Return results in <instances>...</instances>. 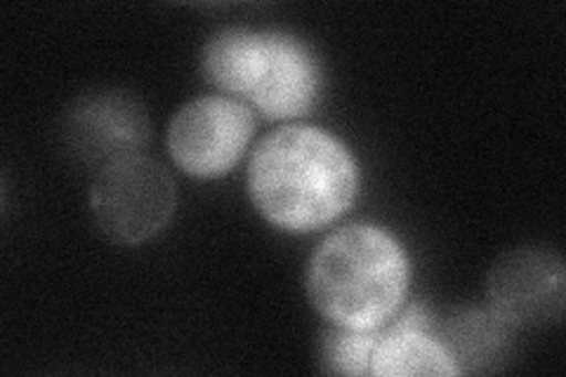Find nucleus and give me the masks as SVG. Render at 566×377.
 Here are the masks:
<instances>
[{
	"mask_svg": "<svg viewBox=\"0 0 566 377\" xmlns=\"http://www.w3.org/2000/svg\"><path fill=\"white\" fill-rule=\"evenodd\" d=\"M359 170L338 137L312 125H283L248 160V193L283 231H314L349 210Z\"/></svg>",
	"mask_w": 566,
	"mask_h": 377,
	"instance_id": "obj_1",
	"label": "nucleus"
},
{
	"mask_svg": "<svg viewBox=\"0 0 566 377\" xmlns=\"http://www.w3.org/2000/svg\"><path fill=\"white\" fill-rule=\"evenodd\" d=\"M411 266L395 237L374 224H347L322 241L307 264L312 307L333 326H387L409 293Z\"/></svg>",
	"mask_w": 566,
	"mask_h": 377,
	"instance_id": "obj_2",
	"label": "nucleus"
},
{
	"mask_svg": "<svg viewBox=\"0 0 566 377\" xmlns=\"http://www.w3.org/2000/svg\"><path fill=\"white\" fill-rule=\"evenodd\" d=\"M177 191L168 170L154 158L128 154L99 166L91 187L97 229L120 245L145 243L175 212Z\"/></svg>",
	"mask_w": 566,
	"mask_h": 377,
	"instance_id": "obj_3",
	"label": "nucleus"
},
{
	"mask_svg": "<svg viewBox=\"0 0 566 377\" xmlns=\"http://www.w3.org/2000/svg\"><path fill=\"white\" fill-rule=\"evenodd\" d=\"M255 130L245 104L212 95L185 104L168 125L166 145L175 166L191 177L212 179L232 170Z\"/></svg>",
	"mask_w": 566,
	"mask_h": 377,
	"instance_id": "obj_4",
	"label": "nucleus"
},
{
	"mask_svg": "<svg viewBox=\"0 0 566 377\" xmlns=\"http://www.w3.org/2000/svg\"><path fill=\"white\" fill-rule=\"evenodd\" d=\"M491 314L510 328L543 326L564 312V264L545 248H520L491 266L486 279Z\"/></svg>",
	"mask_w": 566,
	"mask_h": 377,
	"instance_id": "obj_5",
	"label": "nucleus"
},
{
	"mask_svg": "<svg viewBox=\"0 0 566 377\" xmlns=\"http://www.w3.org/2000/svg\"><path fill=\"white\" fill-rule=\"evenodd\" d=\"M66 135L78 156L104 166L114 158L137 154L147 142L149 123L135 97L106 93L76 102L69 114Z\"/></svg>",
	"mask_w": 566,
	"mask_h": 377,
	"instance_id": "obj_6",
	"label": "nucleus"
},
{
	"mask_svg": "<svg viewBox=\"0 0 566 377\" xmlns=\"http://www.w3.org/2000/svg\"><path fill=\"white\" fill-rule=\"evenodd\" d=\"M268 66L248 100L270 121L305 116L318 90V69L312 52L286 33H268Z\"/></svg>",
	"mask_w": 566,
	"mask_h": 377,
	"instance_id": "obj_7",
	"label": "nucleus"
},
{
	"mask_svg": "<svg viewBox=\"0 0 566 377\" xmlns=\"http://www.w3.org/2000/svg\"><path fill=\"white\" fill-rule=\"evenodd\" d=\"M422 310H409L395 326L385 328L378 345L370 354L368 375L376 377H406V375H460V366L453 362L449 349L424 335Z\"/></svg>",
	"mask_w": 566,
	"mask_h": 377,
	"instance_id": "obj_8",
	"label": "nucleus"
},
{
	"mask_svg": "<svg viewBox=\"0 0 566 377\" xmlns=\"http://www.w3.org/2000/svg\"><path fill=\"white\" fill-rule=\"evenodd\" d=\"M270 57L268 33L222 29L203 48L201 66L206 81L224 93L251 97Z\"/></svg>",
	"mask_w": 566,
	"mask_h": 377,
	"instance_id": "obj_9",
	"label": "nucleus"
},
{
	"mask_svg": "<svg viewBox=\"0 0 566 377\" xmlns=\"http://www.w3.org/2000/svg\"><path fill=\"white\" fill-rule=\"evenodd\" d=\"M382 328L354 331L333 326L322 337V364L335 375H368L370 354H374Z\"/></svg>",
	"mask_w": 566,
	"mask_h": 377,
	"instance_id": "obj_10",
	"label": "nucleus"
},
{
	"mask_svg": "<svg viewBox=\"0 0 566 377\" xmlns=\"http://www.w3.org/2000/svg\"><path fill=\"white\" fill-rule=\"evenodd\" d=\"M501 326L505 323L501 318L482 316V314H468L465 318L455 321L449 331V343L453 349L449 354L453 362H480L484 356H493L495 347H499Z\"/></svg>",
	"mask_w": 566,
	"mask_h": 377,
	"instance_id": "obj_11",
	"label": "nucleus"
}]
</instances>
